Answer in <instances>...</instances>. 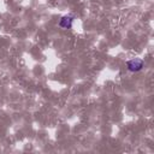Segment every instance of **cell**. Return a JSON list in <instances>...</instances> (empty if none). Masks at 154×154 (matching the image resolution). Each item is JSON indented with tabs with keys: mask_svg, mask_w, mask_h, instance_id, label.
I'll list each match as a JSON object with an SVG mask.
<instances>
[{
	"mask_svg": "<svg viewBox=\"0 0 154 154\" xmlns=\"http://www.w3.org/2000/svg\"><path fill=\"white\" fill-rule=\"evenodd\" d=\"M73 24V16H63L59 20V26H61L63 29H71Z\"/></svg>",
	"mask_w": 154,
	"mask_h": 154,
	"instance_id": "obj_2",
	"label": "cell"
},
{
	"mask_svg": "<svg viewBox=\"0 0 154 154\" xmlns=\"http://www.w3.org/2000/svg\"><path fill=\"white\" fill-rule=\"evenodd\" d=\"M143 65H144V61L140 58H135V59H131V60L126 61V67L131 72H137V71L142 70Z\"/></svg>",
	"mask_w": 154,
	"mask_h": 154,
	"instance_id": "obj_1",
	"label": "cell"
}]
</instances>
